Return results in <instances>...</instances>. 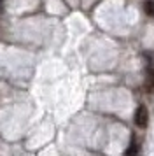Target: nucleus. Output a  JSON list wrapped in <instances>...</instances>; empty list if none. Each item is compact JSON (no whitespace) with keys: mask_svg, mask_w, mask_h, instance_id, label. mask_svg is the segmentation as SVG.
Instances as JSON below:
<instances>
[{"mask_svg":"<svg viewBox=\"0 0 154 156\" xmlns=\"http://www.w3.org/2000/svg\"><path fill=\"white\" fill-rule=\"evenodd\" d=\"M133 121H135V125H137L138 128H145L147 125H149V111H147L145 105H138L137 107Z\"/></svg>","mask_w":154,"mask_h":156,"instance_id":"nucleus-1","label":"nucleus"},{"mask_svg":"<svg viewBox=\"0 0 154 156\" xmlns=\"http://www.w3.org/2000/svg\"><path fill=\"white\" fill-rule=\"evenodd\" d=\"M138 142H137V139H135V135L131 137V142H130V146H128V149L124 151V156H137L138 154Z\"/></svg>","mask_w":154,"mask_h":156,"instance_id":"nucleus-2","label":"nucleus"},{"mask_svg":"<svg viewBox=\"0 0 154 156\" xmlns=\"http://www.w3.org/2000/svg\"><path fill=\"white\" fill-rule=\"evenodd\" d=\"M145 90H147L149 93H152V91H154V69H152V67H149V69H147Z\"/></svg>","mask_w":154,"mask_h":156,"instance_id":"nucleus-3","label":"nucleus"},{"mask_svg":"<svg viewBox=\"0 0 154 156\" xmlns=\"http://www.w3.org/2000/svg\"><path fill=\"white\" fill-rule=\"evenodd\" d=\"M142 9H144V12H145L147 16L154 18V0H144Z\"/></svg>","mask_w":154,"mask_h":156,"instance_id":"nucleus-4","label":"nucleus"},{"mask_svg":"<svg viewBox=\"0 0 154 156\" xmlns=\"http://www.w3.org/2000/svg\"><path fill=\"white\" fill-rule=\"evenodd\" d=\"M4 12V5H2V2H0V14Z\"/></svg>","mask_w":154,"mask_h":156,"instance_id":"nucleus-5","label":"nucleus"}]
</instances>
